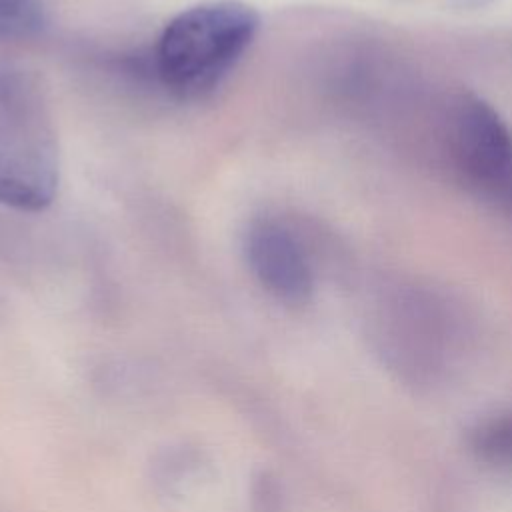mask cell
Here are the masks:
<instances>
[{"instance_id": "cell-1", "label": "cell", "mask_w": 512, "mask_h": 512, "mask_svg": "<svg viewBox=\"0 0 512 512\" xmlns=\"http://www.w3.org/2000/svg\"><path fill=\"white\" fill-rule=\"evenodd\" d=\"M258 26L256 10L238 0L202 2L182 10L158 38V80L178 98H198L214 90L250 48Z\"/></svg>"}, {"instance_id": "cell-2", "label": "cell", "mask_w": 512, "mask_h": 512, "mask_svg": "<svg viewBox=\"0 0 512 512\" xmlns=\"http://www.w3.org/2000/svg\"><path fill=\"white\" fill-rule=\"evenodd\" d=\"M58 144L38 80L0 66V204L40 212L58 190Z\"/></svg>"}, {"instance_id": "cell-3", "label": "cell", "mask_w": 512, "mask_h": 512, "mask_svg": "<svg viewBox=\"0 0 512 512\" xmlns=\"http://www.w3.org/2000/svg\"><path fill=\"white\" fill-rule=\"evenodd\" d=\"M442 154L478 200L512 216V128L472 90L450 94L438 112Z\"/></svg>"}, {"instance_id": "cell-4", "label": "cell", "mask_w": 512, "mask_h": 512, "mask_svg": "<svg viewBox=\"0 0 512 512\" xmlns=\"http://www.w3.org/2000/svg\"><path fill=\"white\" fill-rule=\"evenodd\" d=\"M244 254L258 284L276 300L298 306L314 292V270L300 236L276 218L254 220L244 236Z\"/></svg>"}, {"instance_id": "cell-5", "label": "cell", "mask_w": 512, "mask_h": 512, "mask_svg": "<svg viewBox=\"0 0 512 512\" xmlns=\"http://www.w3.org/2000/svg\"><path fill=\"white\" fill-rule=\"evenodd\" d=\"M446 308L434 294L422 290L394 292L384 316L380 338L386 350L410 370H434L446 334Z\"/></svg>"}, {"instance_id": "cell-6", "label": "cell", "mask_w": 512, "mask_h": 512, "mask_svg": "<svg viewBox=\"0 0 512 512\" xmlns=\"http://www.w3.org/2000/svg\"><path fill=\"white\" fill-rule=\"evenodd\" d=\"M470 446L480 460L512 470V412L478 422L470 434Z\"/></svg>"}, {"instance_id": "cell-7", "label": "cell", "mask_w": 512, "mask_h": 512, "mask_svg": "<svg viewBox=\"0 0 512 512\" xmlns=\"http://www.w3.org/2000/svg\"><path fill=\"white\" fill-rule=\"evenodd\" d=\"M44 0H0V40H28L46 26Z\"/></svg>"}]
</instances>
